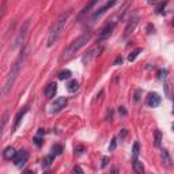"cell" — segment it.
Segmentation results:
<instances>
[{
  "label": "cell",
  "mask_w": 174,
  "mask_h": 174,
  "mask_svg": "<svg viewBox=\"0 0 174 174\" xmlns=\"http://www.w3.org/2000/svg\"><path fill=\"white\" fill-rule=\"evenodd\" d=\"M127 133H128L127 129H121L120 135H118V140H120V142H122V140H124V137L127 136Z\"/></svg>",
  "instance_id": "cell-28"
},
{
  "label": "cell",
  "mask_w": 174,
  "mask_h": 174,
  "mask_svg": "<svg viewBox=\"0 0 174 174\" xmlns=\"http://www.w3.org/2000/svg\"><path fill=\"white\" fill-rule=\"evenodd\" d=\"M27 159H29V152L26 150H21L16 152V156L14 158V163L16 165V167H22L26 165Z\"/></svg>",
  "instance_id": "cell-5"
},
{
  "label": "cell",
  "mask_w": 174,
  "mask_h": 174,
  "mask_svg": "<svg viewBox=\"0 0 174 174\" xmlns=\"http://www.w3.org/2000/svg\"><path fill=\"white\" fill-rule=\"evenodd\" d=\"M53 163V155H46L42 159V167H49Z\"/></svg>",
  "instance_id": "cell-19"
},
{
  "label": "cell",
  "mask_w": 174,
  "mask_h": 174,
  "mask_svg": "<svg viewBox=\"0 0 174 174\" xmlns=\"http://www.w3.org/2000/svg\"><path fill=\"white\" fill-rule=\"evenodd\" d=\"M161 97L156 93H150L148 94V98H147V105L150 108H156V106H159V103H161Z\"/></svg>",
  "instance_id": "cell-9"
},
{
  "label": "cell",
  "mask_w": 174,
  "mask_h": 174,
  "mask_svg": "<svg viewBox=\"0 0 174 174\" xmlns=\"http://www.w3.org/2000/svg\"><path fill=\"white\" fill-rule=\"evenodd\" d=\"M139 21H140V18L139 16H135L133 19H131L129 23L127 25V27H125V31H124V37H128L131 34V33H133V30H135V27L137 26Z\"/></svg>",
  "instance_id": "cell-11"
},
{
  "label": "cell",
  "mask_w": 174,
  "mask_h": 174,
  "mask_svg": "<svg viewBox=\"0 0 174 174\" xmlns=\"http://www.w3.org/2000/svg\"><path fill=\"white\" fill-rule=\"evenodd\" d=\"M109 162H110V158H109V156H103V158H102V163H101V167L105 169Z\"/></svg>",
  "instance_id": "cell-26"
},
{
  "label": "cell",
  "mask_w": 174,
  "mask_h": 174,
  "mask_svg": "<svg viewBox=\"0 0 174 174\" xmlns=\"http://www.w3.org/2000/svg\"><path fill=\"white\" fill-rule=\"evenodd\" d=\"M171 25H173V26H174V16H173V22H171Z\"/></svg>",
  "instance_id": "cell-40"
},
{
  "label": "cell",
  "mask_w": 174,
  "mask_h": 174,
  "mask_svg": "<svg viewBox=\"0 0 174 174\" xmlns=\"http://www.w3.org/2000/svg\"><path fill=\"white\" fill-rule=\"evenodd\" d=\"M68 91L69 93H76L78 89H79V83L76 82V80H71V82L68 83Z\"/></svg>",
  "instance_id": "cell-17"
},
{
  "label": "cell",
  "mask_w": 174,
  "mask_h": 174,
  "mask_svg": "<svg viewBox=\"0 0 174 174\" xmlns=\"http://www.w3.org/2000/svg\"><path fill=\"white\" fill-rule=\"evenodd\" d=\"M69 78H71V71H69V69H63L59 74L60 80H65V79H69Z\"/></svg>",
  "instance_id": "cell-21"
},
{
  "label": "cell",
  "mask_w": 174,
  "mask_h": 174,
  "mask_svg": "<svg viewBox=\"0 0 174 174\" xmlns=\"http://www.w3.org/2000/svg\"><path fill=\"white\" fill-rule=\"evenodd\" d=\"M27 112V109H23V110H22V112H19L18 113V114H16V117H15V129H16V128H18L19 127V124H21V120H22V117H23V114H25V113H26Z\"/></svg>",
  "instance_id": "cell-20"
},
{
  "label": "cell",
  "mask_w": 174,
  "mask_h": 174,
  "mask_svg": "<svg viewBox=\"0 0 174 174\" xmlns=\"http://www.w3.org/2000/svg\"><path fill=\"white\" fill-rule=\"evenodd\" d=\"M154 143H155L156 147H159L161 143H162V132L159 129H156L154 132Z\"/></svg>",
  "instance_id": "cell-16"
},
{
  "label": "cell",
  "mask_w": 174,
  "mask_h": 174,
  "mask_svg": "<svg viewBox=\"0 0 174 174\" xmlns=\"http://www.w3.org/2000/svg\"><path fill=\"white\" fill-rule=\"evenodd\" d=\"M116 147H117V137H113L110 140V144H109V151H114Z\"/></svg>",
  "instance_id": "cell-25"
},
{
  "label": "cell",
  "mask_w": 174,
  "mask_h": 174,
  "mask_svg": "<svg viewBox=\"0 0 174 174\" xmlns=\"http://www.w3.org/2000/svg\"><path fill=\"white\" fill-rule=\"evenodd\" d=\"M165 89H166V95H170V83H166L165 84Z\"/></svg>",
  "instance_id": "cell-32"
},
{
  "label": "cell",
  "mask_w": 174,
  "mask_h": 174,
  "mask_svg": "<svg viewBox=\"0 0 174 174\" xmlns=\"http://www.w3.org/2000/svg\"><path fill=\"white\" fill-rule=\"evenodd\" d=\"M139 53H142V49H140V48H137V49H135L133 52H131V55L128 56V60H129V61H135L136 57L139 56Z\"/></svg>",
  "instance_id": "cell-23"
},
{
  "label": "cell",
  "mask_w": 174,
  "mask_h": 174,
  "mask_svg": "<svg viewBox=\"0 0 174 174\" xmlns=\"http://www.w3.org/2000/svg\"><path fill=\"white\" fill-rule=\"evenodd\" d=\"M95 4H97V1H95V0H94V1H91V3H89V4H87V6H86L82 10V12H80V14H79V18H82L83 15H86V14H87V12H89V10L91 8V7H94Z\"/></svg>",
  "instance_id": "cell-22"
},
{
  "label": "cell",
  "mask_w": 174,
  "mask_h": 174,
  "mask_svg": "<svg viewBox=\"0 0 174 174\" xmlns=\"http://www.w3.org/2000/svg\"><path fill=\"white\" fill-rule=\"evenodd\" d=\"M67 105V98L60 97L57 99H55V102L50 105V113H57Z\"/></svg>",
  "instance_id": "cell-7"
},
{
  "label": "cell",
  "mask_w": 174,
  "mask_h": 174,
  "mask_svg": "<svg viewBox=\"0 0 174 174\" xmlns=\"http://www.w3.org/2000/svg\"><path fill=\"white\" fill-rule=\"evenodd\" d=\"M122 63V59H121V56H118L117 59H116V61H114V65H117V64H121Z\"/></svg>",
  "instance_id": "cell-33"
},
{
  "label": "cell",
  "mask_w": 174,
  "mask_h": 174,
  "mask_svg": "<svg viewBox=\"0 0 174 174\" xmlns=\"http://www.w3.org/2000/svg\"><path fill=\"white\" fill-rule=\"evenodd\" d=\"M133 170L136 171V174H144V166L140 161H133Z\"/></svg>",
  "instance_id": "cell-15"
},
{
  "label": "cell",
  "mask_w": 174,
  "mask_h": 174,
  "mask_svg": "<svg viewBox=\"0 0 174 174\" xmlns=\"http://www.w3.org/2000/svg\"><path fill=\"white\" fill-rule=\"evenodd\" d=\"M110 174H118V169L117 167H113L112 171H110Z\"/></svg>",
  "instance_id": "cell-35"
},
{
  "label": "cell",
  "mask_w": 174,
  "mask_h": 174,
  "mask_svg": "<svg viewBox=\"0 0 174 174\" xmlns=\"http://www.w3.org/2000/svg\"><path fill=\"white\" fill-rule=\"evenodd\" d=\"M23 174H36V173H34V171H33V170H26Z\"/></svg>",
  "instance_id": "cell-38"
},
{
  "label": "cell",
  "mask_w": 174,
  "mask_h": 174,
  "mask_svg": "<svg viewBox=\"0 0 174 174\" xmlns=\"http://www.w3.org/2000/svg\"><path fill=\"white\" fill-rule=\"evenodd\" d=\"M140 97H142V90H136V91H135V97H133L135 102H139V101H140Z\"/></svg>",
  "instance_id": "cell-29"
},
{
  "label": "cell",
  "mask_w": 174,
  "mask_h": 174,
  "mask_svg": "<svg viewBox=\"0 0 174 174\" xmlns=\"http://www.w3.org/2000/svg\"><path fill=\"white\" fill-rule=\"evenodd\" d=\"M44 174H52V173H50V171H45Z\"/></svg>",
  "instance_id": "cell-39"
},
{
  "label": "cell",
  "mask_w": 174,
  "mask_h": 174,
  "mask_svg": "<svg viewBox=\"0 0 174 174\" xmlns=\"http://www.w3.org/2000/svg\"><path fill=\"white\" fill-rule=\"evenodd\" d=\"M101 48H98V46H95V48H93L91 50H89V52H87V53L84 55V56H83V59H82V63L83 64H86V63H89V61H91L93 59H94L95 56H97L98 53H99L101 52Z\"/></svg>",
  "instance_id": "cell-10"
},
{
  "label": "cell",
  "mask_w": 174,
  "mask_h": 174,
  "mask_svg": "<svg viewBox=\"0 0 174 174\" xmlns=\"http://www.w3.org/2000/svg\"><path fill=\"white\" fill-rule=\"evenodd\" d=\"M139 154H140V146H139L137 142H135V143H133V148H132V158H133V161L137 159Z\"/></svg>",
  "instance_id": "cell-18"
},
{
  "label": "cell",
  "mask_w": 174,
  "mask_h": 174,
  "mask_svg": "<svg viewBox=\"0 0 174 174\" xmlns=\"http://www.w3.org/2000/svg\"><path fill=\"white\" fill-rule=\"evenodd\" d=\"M44 133H45V131H44V129H40V131H38V133H37V136H42Z\"/></svg>",
  "instance_id": "cell-37"
},
{
  "label": "cell",
  "mask_w": 174,
  "mask_h": 174,
  "mask_svg": "<svg viewBox=\"0 0 174 174\" xmlns=\"http://www.w3.org/2000/svg\"><path fill=\"white\" fill-rule=\"evenodd\" d=\"M61 152H63V146L55 144L53 147H52V154H53V155H60Z\"/></svg>",
  "instance_id": "cell-24"
},
{
  "label": "cell",
  "mask_w": 174,
  "mask_h": 174,
  "mask_svg": "<svg viewBox=\"0 0 174 174\" xmlns=\"http://www.w3.org/2000/svg\"><path fill=\"white\" fill-rule=\"evenodd\" d=\"M33 142H34V144H36V146H37V147H41V144H42L41 136H36V137L33 139Z\"/></svg>",
  "instance_id": "cell-27"
},
{
  "label": "cell",
  "mask_w": 174,
  "mask_h": 174,
  "mask_svg": "<svg viewBox=\"0 0 174 174\" xmlns=\"http://www.w3.org/2000/svg\"><path fill=\"white\" fill-rule=\"evenodd\" d=\"M56 91H57V84H56L55 82L49 83V84H48L46 87L44 89V94H45V97H46V98H52V97H55Z\"/></svg>",
  "instance_id": "cell-12"
},
{
  "label": "cell",
  "mask_w": 174,
  "mask_h": 174,
  "mask_svg": "<svg viewBox=\"0 0 174 174\" xmlns=\"http://www.w3.org/2000/svg\"><path fill=\"white\" fill-rule=\"evenodd\" d=\"M29 26H30V19H27V21L23 23V26H22L21 31H19L18 37H16V40H15L14 49H16V48H21L22 45H23V42H25V37H26V33H27V29H29Z\"/></svg>",
  "instance_id": "cell-4"
},
{
  "label": "cell",
  "mask_w": 174,
  "mask_h": 174,
  "mask_svg": "<svg viewBox=\"0 0 174 174\" xmlns=\"http://www.w3.org/2000/svg\"><path fill=\"white\" fill-rule=\"evenodd\" d=\"M25 57H26V50L22 52L21 56L18 57V60H16V61L14 63V65L11 67V71H10L8 76H7L6 82H4V86H3V94L4 95L12 89V86H14L15 80H16V78H18V75H19V71H21V67H22V64H23Z\"/></svg>",
  "instance_id": "cell-2"
},
{
  "label": "cell",
  "mask_w": 174,
  "mask_h": 174,
  "mask_svg": "<svg viewBox=\"0 0 174 174\" xmlns=\"http://www.w3.org/2000/svg\"><path fill=\"white\" fill-rule=\"evenodd\" d=\"M82 151H84V147H76L75 148V152H78V154H80Z\"/></svg>",
  "instance_id": "cell-34"
},
{
  "label": "cell",
  "mask_w": 174,
  "mask_h": 174,
  "mask_svg": "<svg viewBox=\"0 0 174 174\" xmlns=\"http://www.w3.org/2000/svg\"><path fill=\"white\" fill-rule=\"evenodd\" d=\"M116 3H117V1H109V3H106V4H103V6H102V7H101V8H99V10H97V11H95V12H94V15H93V18H91V21H93V22H94V21H95V19H97V18H99L101 15H103V14H105V12H106V11H108V10H109V8H110V7H113V6H114V4H116Z\"/></svg>",
  "instance_id": "cell-8"
},
{
  "label": "cell",
  "mask_w": 174,
  "mask_h": 174,
  "mask_svg": "<svg viewBox=\"0 0 174 174\" xmlns=\"http://www.w3.org/2000/svg\"><path fill=\"white\" fill-rule=\"evenodd\" d=\"M116 26V22H109V23H106L105 26L102 27V30H101L99 33V41H103V40H106L110 37V34H112L113 29H114Z\"/></svg>",
  "instance_id": "cell-6"
},
{
  "label": "cell",
  "mask_w": 174,
  "mask_h": 174,
  "mask_svg": "<svg viewBox=\"0 0 174 174\" xmlns=\"http://www.w3.org/2000/svg\"><path fill=\"white\" fill-rule=\"evenodd\" d=\"M15 156H16V151H15L12 147H7L6 150L3 151V158H4V159H14Z\"/></svg>",
  "instance_id": "cell-14"
},
{
  "label": "cell",
  "mask_w": 174,
  "mask_h": 174,
  "mask_svg": "<svg viewBox=\"0 0 174 174\" xmlns=\"http://www.w3.org/2000/svg\"><path fill=\"white\" fill-rule=\"evenodd\" d=\"M74 173L75 174H83L82 167H80V166H75V167H74Z\"/></svg>",
  "instance_id": "cell-30"
},
{
  "label": "cell",
  "mask_w": 174,
  "mask_h": 174,
  "mask_svg": "<svg viewBox=\"0 0 174 174\" xmlns=\"http://www.w3.org/2000/svg\"><path fill=\"white\" fill-rule=\"evenodd\" d=\"M90 38H91V33H84V34H82V36L79 37V38H76L74 42H71V44L68 45V48L63 52V56H61V60H65V59H69L71 56H74L75 53H76L78 50L80 49V48H83L87 42L90 41Z\"/></svg>",
  "instance_id": "cell-3"
},
{
  "label": "cell",
  "mask_w": 174,
  "mask_h": 174,
  "mask_svg": "<svg viewBox=\"0 0 174 174\" xmlns=\"http://www.w3.org/2000/svg\"><path fill=\"white\" fill-rule=\"evenodd\" d=\"M166 74H167V71H159L158 72V78H159V79H163Z\"/></svg>",
  "instance_id": "cell-31"
},
{
  "label": "cell",
  "mask_w": 174,
  "mask_h": 174,
  "mask_svg": "<svg viewBox=\"0 0 174 174\" xmlns=\"http://www.w3.org/2000/svg\"><path fill=\"white\" fill-rule=\"evenodd\" d=\"M161 159H162V163L166 166V167H170L171 166V158L169 155V152L166 150L161 151Z\"/></svg>",
  "instance_id": "cell-13"
},
{
  "label": "cell",
  "mask_w": 174,
  "mask_h": 174,
  "mask_svg": "<svg viewBox=\"0 0 174 174\" xmlns=\"http://www.w3.org/2000/svg\"><path fill=\"white\" fill-rule=\"evenodd\" d=\"M120 113H121V114H127V112H125V108H120Z\"/></svg>",
  "instance_id": "cell-36"
},
{
  "label": "cell",
  "mask_w": 174,
  "mask_h": 174,
  "mask_svg": "<svg viewBox=\"0 0 174 174\" xmlns=\"http://www.w3.org/2000/svg\"><path fill=\"white\" fill-rule=\"evenodd\" d=\"M71 12H72V10H67V11L63 12L59 18H57V21L52 25V27H50V30H49V36H48V40H46V46L48 48H50L57 40H59L60 34H61L63 29H64V26H65V22L68 21Z\"/></svg>",
  "instance_id": "cell-1"
}]
</instances>
